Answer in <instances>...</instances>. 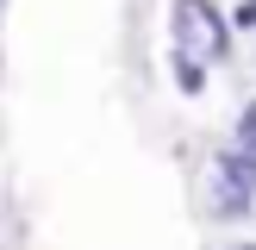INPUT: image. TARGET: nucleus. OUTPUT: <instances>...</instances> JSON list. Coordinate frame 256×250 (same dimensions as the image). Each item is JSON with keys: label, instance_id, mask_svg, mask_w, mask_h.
Wrapping results in <instances>:
<instances>
[{"label": "nucleus", "instance_id": "obj_1", "mask_svg": "<svg viewBox=\"0 0 256 250\" xmlns=\"http://www.w3.org/2000/svg\"><path fill=\"white\" fill-rule=\"evenodd\" d=\"M175 50H188V56H206L219 62L225 50H232V25L219 19V6L212 0H175Z\"/></svg>", "mask_w": 256, "mask_h": 250}, {"label": "nucleus", "instance_id": "obj_6", "mask_svg": "<svg viewBox=\"0 0 256 250\" xmlns=\"http://www.w3.org/2000/svg\"><path fill=\"white\" fill-rule=\"evenodd\" d=\"M225 250H256V244H225Z\"/></svg>", "mask_w": 256, "mask_h": 250}, {"label": "nucleus", "instance_id": "obj_4", "mask_svg": "<svg viewBox=\"0 0 256 250\" xmlns=\"http://www.w3.org/2000/svg\"><path fill=\"white\" fill-rule=\"evenodd\" d=\"M238 144L256 150V100H250V106H238Z\"/></svg>", "mask_w": 256, "mask_h": 250}, {"label": "nucleus", "instance_id": "obj_3", "mask_svg": "<svg viewBox=\"0 0 256 250\" xmlns=\"http://www.w3.org/2000/svg\"><path fill=\"white\" fill-rule=\"evenodd\" d=\"M175 82H182L188 94H200V88H206V69H200V62L188 56V50H175Z\"/></svg>", "mask_w": 256, "mask_h": 250}, {"label": "nucleus", "instance_id": "obj_5", "mask_svg": "<svg viewBox=\"0 0 256 250\" xmlns=\"http://www.w3.org/2000/svg\"><path fill=\"white\" fill-rule=\"evenodd\" d=\"M232 25H256V0H244V6H232Z\"/></svg>", "mask_w": 256, "mask_h": 250}, {"label": "nucleus", "instance_id": "obj_2", "mask_svg": "<svg viewBox=\"0 0 256 250\" xmlns=\"http://www.w3.org/2000/svg\"><path fill=\"white\" fill-rule=\"evenodd\" d=\"M256 200V150L238 144L232 156H219V169H212V212L219 219H244Z\"/></svg>", "mask_w": 256, "mask_h": 250}]
</instances>
